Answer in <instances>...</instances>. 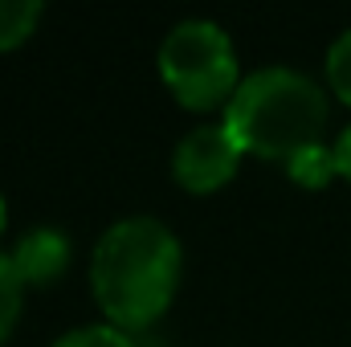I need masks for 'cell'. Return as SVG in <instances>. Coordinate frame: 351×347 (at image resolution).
<instances>
[{
    "label": "cell",
    "instance_id": "1",
    "mask_svg": "<svg viewBox=\"0 0 351 347\" xmlns=\"http://www.w3.org/2000/svg\"><path fill=\"white\" fill-rule=\"evenodd\" d=\"M180 282V241L156 217H127L110 225L90 258V286L106 319L123 331L152 327Z\"/></svg>",
    "mask_w": 351,
    "mask_h": 347
},
{
    "label": "cell",
    "instance_id": "2",
    "mask_svg": "<svg viewBox=\"0 0 351 347\" xmlns=\"http://www.w3.org/2000/svg\"><path fill=\"white\" fill-rule=\"evenodd\" d=\"M225 127L241 152L290 164L294 156L319 147L327 127V94L298 70L265 66L241 78L225 106Z\"/></svg>",
    "mask_w": 351,
    "mask_h": 347
},
{
    "label": "cell",
    "instance_id": "3",
    "mask_svg": "<svg viewBox=\"0 0 351 347\" xmlns=\"http://www.w3.org/2000/svg\"><path fill=\"white\" fill-rule=\"evenodd\" d=\"M160 74L180 106L208 110L217 102L229 106V98L241 86L233 41L213 21H180L160 45Z\"/></svg>",
    "mask_w": 351,
    "mask_h": 347
},
{
    "label": "cell",
    "instance_id": "4",
    "mask_svg": "<svg viewBox=\"0 0 351 347\" xmlns=\"http://www.w3.org/2000/svg\"><path fill=\"white\" fill-rule=\"evenodd\" d=\"M237 164H241V143L233 139V131L225 123H208V127L188 131L176 143L172 176L184 192L204 196V192H217L221 184H229Z\"/></svg>",
    "mask_w": 351,
    "mask_h": 347
},
{
    "label": "cell",
    "instance_id": "5",
    "mask_svg": "<svg viewBox=\"0 0 351 347\" xmlns=\"http://www.w3.org/2000/svg\"><path fill=\"white\" fill-rule=\"evenodd\" d=\"M12 261L21 265L25 282H37V286L41 282H53L66 270V261H70V241L58 229H33V233H25L16 241Z\"/></svg>",
    "mask_w": 351,
    "mask_h": 347
},
{
    "label": "cell",
    "instance_id": "6",
    "mask_svg": "<svg viewBox=\"0 0 351 347\" xmlns=\"http://www.w3.org/2000/svg\"><path fill=\"white\" fill-rule=\"evenodd\" d=\"M25 274L12 261V254H0V344L12 335L16 315H21V298H25Z\"/></svg>",
    "mask_w": 351,
    "mask_h": 347
},
{
    "label": "cell",
    "instance_id": "7",
    "mask_svg": "<svg viewBox=\"0 0 351 347\" xmlns=\"http://www.w3.org/2000/svg\"><path fill=\"white\" fill-rule=\"evenodd\" d=\"M41 12H45V8H41L37 0H0V49L21 45V41L37 29Z\"/></svg>",
    "mask_w": 351,
    "mask_h": 347
},
{
    "label": "cell",
    "instance_id": "8",
    "mask_svg": "<svg viewBox=\"0 0 351 347\" xmlns=\"http://www.w3.org/2000/svg\"><path fill=\"white\" fill-rule=\"evenodd\" d=\"M290 176H294L298 184H306V188H323V184L335 176V152H327V147L319 143V147L294 156V160H290Z\"/></svg>",
    "mask_w": 351,
    "mask_h": 347
},
{
    "label": "cell",
    "instance_id": "9",
    "mask_svg": "<svg viewBox=\"0 0 351 347\" xmlns=\"http://www.w3.org/2000/svg\"><path fill=\"white\" fill-rule=\"evenodd\" d=\"M53 347H135V339L114 323H90L78 331H66Z\"/></svg>",
    "mask_w": 351,
    "mask_h": 347
},
{
    "label": "cell",
    "instance_id": "10",
    "mask_svg": "<svg viewBox=\"0 0 351 347\" xmlns=\"http://www.w3.org/2000/svg\"><path fill=\"white\" fill-rule=\"evenodd\" d=\"M327 78H331L335 94L351 106V29L339 33V41L327 49Z\"/></svg>",
    "mask_w": 351,
    "mask_h": 347
},
{
    "label": "cell",
    "instance_id": "11",
    "mask_svg": "<svg viewBox=\"0 0 351 347\" xmlns=\"http://www.w3.org/2000/svg\"><path fill=\"white\" fill-rule=\"evenodd\" d=\"M331 152H335V176L351 180V127H343V135H339V143Z\"/></svg>",
    "mask_w": 351,
    "mask_h": 347
},
{
    "label": "cell",
    "instance_id": "12",
    "mask_svg": "<svg viewBox=\"0 0 351 347\" xmlns=\"http://www.w3.org/2000/svg\"><path fill=\"white\" fill-rule=\"evenodd\" d=\"M0 233H4V196H0Z\"/></svg>",
    "mask_w": 351,
    "mask_h": 347
}]
</instances>
